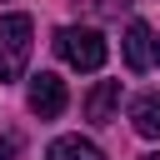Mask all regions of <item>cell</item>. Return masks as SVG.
<instances>
[{"mask_svg": "<svg viewBox=\"0 0 160 160\" xmlns=\"http://www.w3.org/2000/svg\"><path fill=\"white\" fill-rule=\"evenodd\" d=\"M130 125L145 140H160V90H145V95L130 100Z\"/></svg>", "mask_w": 160, "mask_h": 160, "instance_id": "cell-6", "label": "cell"}, {"mask_svg": "<svg viewBox=\"0 0 160 160\" xmlns=\"http://www.w3.org/2000/svg\"><path fill=\"white\" fill-rule=\"evenodd\" d=\"M145 160H160V155H145Z\"/></svg>", "mask_w": 160, "mask_h": 160, "instance_id": "cell-11", "label": "cell"}, {"mask_svg": "<svg viewBox=\"0 0 160 160\" xmlns=\"http://www.w3.org/2000/svg\"><path fill=\"white\" fill-rule=\"evenodd\" d=\"M15 150H20V135L5 130V135H0V155H15Z\"/></svg>", "mask_w": 160, "mask_h": 160, "instance_id": "cell-9", "label": "cell"}, {"mask_svg": "<svg viewBox=\"0 0 160 160\" xmlns=\"http://www.w3.org/2000/svg\"><path fill=\"white\" fill-rule=\"evenodd\" d=\"M30 45H35V20L30 15H0V80H20L30 65Z\"/></svg>", "mask_w": 160, "mask_h": 160, "instance_id": "cell-1", "label": "cell"}, {"mask_svg": "<svg viewBox=\"0 0 160 160\" xmlns=\"http://www.w3.org/2000/svg\"><path fill=\"white\" fill-rule=\"evenodd\" d=\"M150 45H155V60H160V35H155V40H150Z\"/></svg>", "mask_w": 160, "mask_h": 160, "instance_id": "cell-10", "label": "cell"}, {"mask_svg": "<svg viewBox=\"0 0 160 160\" xmlns=\"http://www.w3.org/2000/svg\"><path fill=\"white\" fill-rule=\"evenodd\" d=\"M45 160H105V155H100V145H95V140H80V135H60V140H50Z\"/></svg>", "mask_w": 160, "mask_h": 160, "instance_id": "cell-7", "label": "cell"}, {"mask_svg": "<svg viewBox=\"0 0 160 160\" xmlns=\"http://www.w3.org/2000/svg\"><path fill=\"white\" fill-rule=\"evenodd\" d=\"M155 35H150V25H140V20H130V30H125V65L135 70V75H145L150 70V60H155V45H150Z\"/></svg>", "mask_w": 160, "mask_h": 160, "instance_id": "cell-5", "label": "cell"}, {"mask_svg": "<svg viewBox=\"0 0 160 160\" xmlns=\"http://www.w3.org/2000/svg\"><path fill=\"white\" fill-rule=\"evenodd\" d=\"M120 105V80H95V90L85 95V120L90 125H110Z\"/></svg>", "mask_w": 160, "mask_h": 160, "instance_id": "cell-4", "label": "cell"}, {"mask_svg": "<svg viewBox=\"0 0 160 160\" xmlns=\"http://www.w3.org/2000/svg\"><path fill=\"white\" fill-rule=\"evenodd\" d=\"M95 5H100V15H120V10H130L135 0H95Z\"/></svg>", "mask_w": 160, "mask_h": 160, "instance_id": "cell-8", "label": "cell"}, {"mask_svg": "<svg viewBox=\"0 0 160 160\" xmlns=\"http://www.w3.org/2000/svg\"><path fill=\"white\" fill-rule=\"evenodd\" d=\"M55 50L65 55V65H75V70H100L105 65V55H110V45H105V35L100 30H90V25H65L60 35H55Z\"/></svg>", "mask_w": 160, "mask_h": 160, "instance_id": "cell-2", "label": "cell"}, {"mask_svg": "<svg viewBox=\"0 0 160 160\" xmlns=\"http://www.w3.org/2000/svg\"><path fill=\"white\" fill-rule=\"evenodd\" d=\"M25 100H30V110L40 115V120H55L60 110H65V80L60 75H50V70H40V75H30V90H25Z\"/></svg>", "mask_w": 160, "mask_h": 160, "instance_id": "cell-3", "label": "cell"}]
</instances>
